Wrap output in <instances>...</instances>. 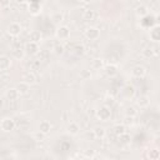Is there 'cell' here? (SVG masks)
<instances>
[{"mask_svg": "<svg viewBox=\"0 0 160 160\" xmlns=\"http://www.w3.org/2000/svg\"><path fill=\"white\" fill-rule=\"evenodd\" d=\"M0 128L2 131H12L15 129V121L11 118H4L0 122Z\"/></svg>", "mask_w": 160, "mask_h": 160, "instance_id": "1", "label": "cell"}, {"mask_svg": "<svg viewBox=\"0 0 160 160\" xmlns=\"http://www.w3.org/2000/svg\"><path fill=\"white\" fill-rule=\"evenodd\" d=\"M96 116H98L100 120H102V121H108V120L110 119V116H111V111H110L109 108L101 106V108H99V109L96 110Z\"/></svg>", "mask_w": 160, "mask_h": 160, "instance_id": "2", "label": "cell"}, {"mask_svg": "<svg viewBox=\"0 0 160 160\" xmlns=\"http://www.w3.org/2000/svg\"><path fill=\"white\" fill-rule=\"evenodd\" d=\"M56 36H58V39H60V40H66V39H69V36H70V30H69V28L65 26V25L59 26V28L56 29Z\"/></svg>", "mask_w": 160, "mask_h": 160, "instance_id": "3", "label": "cell"}, {"mask_svg": "<svg viewBox=\"0 0 160 160\" xmlns=\"http://www.w3.org/2000/svg\"><path fill=\"white\" fill-rule=\"evenodd\" d=\"M8 32L11 36H18L21 32V25L19 22H11L9 25V28H8Z\"/></svg>", "mask_w": 160, "mask_h": 160, "instance_id": "4", "label": "cell"}, {"mask_svg": "<svg viewBox=\"0 0 160 160\" xmlns=\"http://www.w3.org/2000/svg\"><path fill=\"white\" fill-rule=\"evenodd\" d=\"M99 36H100V31H99L98 28L91 26V28H89V29L86 30V38H88V39H90V40H96Z\"/></svg>", "mask_w": 160, "mask_h": 160, "instance_id": "5", "label": "cell"}, {"mask_svg": "<svg viewBox=\"0 0 160 160\" xmlns=\"http://www.w3.org/2000/svg\"><path fill=\"white\" fill-rule=\"evenodd\" d=\"M38 50H39L38 42H34V41L26 42V45H25V51H26L28 54H36Z\"/></svg>", "mask_w": 160, "mask_h": 160, "instance_id": "6", "label": "cell"}, {"mask_svg": "<svg viewBox=\"0 0 160 160\" xmlns=\"http://www.w3.org/2000/svg\"><path fill=\"white\" fill-rule=\"evenodd\" d=\"M145 72H146V70H145V68L144 66H135L132 70H131V75L134 76V78H142L144 75H145Z\"/></svg>", "mask_w": 160, "mask_h": 160, "instance_id": "7", "label": "cell"}, {"mask_svg": "<svg viewBox=\"0 0 160 160\" xmlns=\"http://www.w3.org/2000/svg\"><path fill=\"white\" fill-rule=\"evenodd\" d=\"M5 95H6V99H8V100H10V101H14V100H16V99H18V96H19V91L16 90V88H12V89H8Z\"/></svg>", "mask_w": 160, "mask_h": 160, "instance_id": "8", "label": "cell"}, {"mask_svg": "<svg viewBox=\"0 0 160 160\" xmlns=\"http://www.w3.org/2000/svg\"><path fill=\"white\" fill-rule=\"evenodd\" d=\"M50 130H51V124L48 120H42L39 124V131H41L42 134H48Z\"/></svg>", "mask_w": 160, "mask_h": 160, "instance_id": "9", "label": "cell"}, {"mask_svg": "<svg viewBox=\"0 0 160 160\" xmlns=\"http://www.w3.org/2000/svg\"><path fill=\"white\" fill-rule=\"evenodd\" d=\"M29 89H30V85H29L26 81H21V82H19L18 86H16V90L19 91V94H28Z\"/></svg>", "mask_w": 160, "mask_h": 160, "instance_id": "10", "label": "cell"}, {"mask_svg": "<svg viewBox=\"0 0 160 160\" xmlns=\"http://www.w3.org/2000/svg\"><path fill=\"white\" fill-rule=\"evenodd\" d=\"M68 132L69 134H71V135H76L78 132H79V130H80V126L76 124V122H74V121H71L69 125H68Z\"/></svg>", "mask_w": 160, "mask_h": 160, "instance_id": "11", "label": "cell"}, {"mask_svg": "<svg viewBox=\"0 0 160 160\" xmlns=\"http://www.w3.org/2000/svg\"><path fill=\"white\" fill-rule=\"evenodd\" d=\"M10 66V59L8 56H0V70H6Z\"/></svg>", "mask_w": 160, "mask_h": 160, "instance_id": "12", "label": "cell"}, {"mask_svg": "<svg viewBox=\"0 0 160 160\" xmlns=\"http://www.w3.org/2000/svg\"><path fill=\"white\" fill-rule=\"evenodd\" d=\"M150 39L152 41H159V39H160V31H159V28L158 26H155L154 29L150 30Z\"/></svg>", "mask_w": 160, "mask_h": 160, "instance_id": "13", "label": "cell"}, {"mask_svg": "<svg viewBox=\"0 0 160 160\" xmlns=\"http://www.w3.org/2000/svg\"><path fill=\"white\" fill-rule=\"evenodd\" d=\"M29 38H30V41L38 42V41H40V39H41V34H40L39 31H36V30H32V31L30 32Z\"/></svg>", "mask_w": 160, "mask_h": 160, "instance_id": "14", "label": "cell"}, {"mask_svg": "<svg viewBox=\"0 0 160 160\" xmlns=\"http://www.w3.org/2000/svg\"><path fill=\"white\" fill-rule=\"evenodd\" d=\"M94 135H95L98 139H102V138L105 136V129L101 128V126L95 128V130H94Z\"/></svg>", "mask_w": 160, "mask_h": 160, "instance_id": "15", "label": "cell"}, {"mask_svg": "<svg viewBox=\"0 0 160 160\" xmlns=\"http://www.w3.org/2000/svg\"><path fill=\"white\" fill-rule=\"evenodd\" d=\"M105 72H106L109 76H112V75H115V74L118 72V70H116V66H115V65H108V66L105 68Z\"/></svg>", "mask_w": 160, "mask_h": 160, "instance_id": "16", "label": "cell"}, {"mask_svg": "<svg viewBox=\"0 0 160 160\" xmlns=\"http://www.w3.org/2000/svg\"><path fill=\"white\" fill-rule=\"evenodd\" d=\"M149 99L146 98V96H141V98H139V100H138V105L140 106V108H145V106H148L149 105Z\"/></svg>", "mask_w": 160, "mask_h": 160, "instance_id": "17", "label": "cell"}, {"mask_svg": "<svg viewBox=\"0 0 160 160\" xmlns=\"http://www.w3.org/2000/svg\"><path fill=\"white\" fill-rule=\"evenodd\" d=\"M136 14H138L139 16H145V15H148V8L144 6V5H140V6L136 9Z\"/></svg>", "mask_w": 160, "mask_h": 160, "instance_id": "18", "label": "cell"}, {"mask_svg": "<svg viewBox=\"0 0 160 160\" xmlns=\"http://www.w3.org/2000/svg\"><path fill=\"white\" fill-rule=\"evenodd\" d=\"M94 16H95V14H94L92 10H86L84 12V19L85 20H94Z\"/></svg>", "mask_w": 160, "mask_h": 160, "instance_id": "19", "label": "cell"}, {"mask_svg": "<svg viewBox=\"0 0 160 160\" xmlns=\"http://www.w3.org/2000/svg\"><path fill=\"white\" fill-rule=\"evenodd\" d=\"M24 80H25L28 84H32V82L35 81V75H34V74H30V72H28V74L24 76Z\"/></svg>", "mask_w": 160, "mask_h": 160, "instance_id": "20", "label": "cell"}, {"mask_svg": "<svg viewBox=\"0 0 160 160\" xmlns=\"http://www.w3.org/2000/svg\"><path fill=\"white\" fill-rule=\"evenodd\" d=\"M125 112H126V115H128V116H131V118L136 115V110H135V108H132V106H129V108H126Z\"/></svg>", "mask_w": 160, "mask_h": 160, "instance_id": "21", "label": "cell"}, {"mask_svg": "<svg viewBox=\"0 0 160 160\" xmlns=\"http://www.w3.org/2000/svg\"><path fill=\"white\" fill-rule=\"evenodd\" d=\"M114 129H115L116 135H121V134L125 132V126H124V125H116Z\"/></svg>", "mask_w": 160, "mask_h": 160, "instance_id": "22", "label": "cell"}, {"mask_svg": "<svg viewBox=\"0 0 160 160\" xmlns=\"http://www.w3.org/2000/svg\"><path fill=\"white\" fill-rule=\"evenodd\" d=\"M0 5L1 6H8V5H10V0H0Z\"/></svg>", "mask_w": 160, "mask_h": 160, "instance_id": "23", "label": "cell"}, {"mask_svg": "<svg viewBox=\"0 0 160 160\" xmlns=\"http://www.w3.org/2000/svg\"><path fill=\"white\" fill-rule=\"evenodd\" d=\"M12 54H14L16 58H21V56H22V52H20V54H19V51H18V50H14V51H12Z\"/></svg>", "mask_w": 160, "mask_h": 160, "instance_id": "24", "label": "cell"}, {"mask_svg": "<svg viewBox=\"0 0 160 160\" xmlns=\"http://www.w3.org/2000/svg\"><path fill=\"white\" fill-rule=\"evenodd\" d=\"M25 0H15V2H18V4H22Z\"/></svg>", "mask_w": 160, "mask_h": 160, "instance_id": "25", "label": "cell"}, {"mask_svg": "<svg viewBox=\"0 0 160 160\" xmlns=\"http://www.w3.org/2000/svg\"><path fill=\"white\" fill-rule=\"evenodd\" d=\"M84 2H91V1H94V0H82Z\"/></svg>", "mask_w": 160, "mask_h": 160, "instance_id": "26", "label": "cell"}, {"mask_svg": "<svg viewBox=\"0 0 160 160\" xmlns=\"http://www.w3.org/2000/svg\"><path fill=\"white\" fill-rule=\"evenodd\" d=\"M1 105H2V99L0 98V108H1Z\"/></svg>", "mask_w": 160, "mask_h": 160, "instance_id": "27", "label": "cell"}]
</instances>
